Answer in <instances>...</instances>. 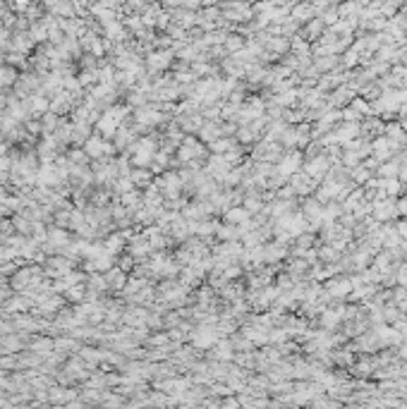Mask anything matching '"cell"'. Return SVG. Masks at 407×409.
<instances>
[{
  "mask_svg": "<svg viewBox=\"0 0 407 409\" xmlns=\"http://www.w3.org/2000/svg\"><path fill=\"white\" fill-rule=\"evenodd\" d=\"M130 180H132V184H137V187H148V184H151V175H148L144 168L134 170V173L130 170Z\"/></svg>",
  "mask_w": 407,
  "mask_h": 409,
  "instance_id": "20",
  "label": "cell"
},
{
  "mask_svg": "<svg viewBox=\"0 0 407 409\" xmlns=\"http://www.w3.org/2000/svg\"><path fill=\"white\" fill-rule=\"evenodd\" d=\"M225 220H228L230 225H244L249 220V211L247 208H230L225 213Z\"/></svg>",
  "mask_w": 407,
  "mask_h": 409,
  "instance_id": "12",
  "label": "cell"
},
{
  "mask_svg": "<svg viewBox=\"0 0 407 409\" xmlns=\"http://www.w3.org/2000/svg\"><path fill=\"white\" fill-rule=\"evenodd\" d=\"M151 251V244L146 242V237H139V240H132V247H130V256H137V259H144V256Z\"/></svg>",
  "mask_w": 407,
  "mask_h": 409,
  "instance_id": "15",
  "label": "cell"
},
{
  "mask_svg": "<svg viewBox=\"0 0 407 409\" xmlns=\"http://www.w3.org/2000/svg\"><path fill=\"white\" fill-rule=\"evenodd\" d=\"M125 234H111L108 240L103 242V247L111 251V254H118V251H122V247H125Z\"/></svg>",
  "mask_w": 407,
  "mask_h": 409,
  "instance_id": "18",
  "label": "cell"
},
{
  "mask_svg": "<svg viewBox=\"0 0 407 409\" xmlns=\"http://www.w3.org/2000/svg\"><path fill=\"white\" fill-rule=\"evenodd\" d=\"M0 110H3V105H0Z\"/></svg>",
  "mask_w": 407,
  "mask_h": 409,
  "instance_id": "37",
  "label": "cell"
},
{
  "mask_svg": "<svg viewBox=\"0 0 407 409\" xmlns=\"http://www.w3.org/2000/svg\"><path fill=\"white\" fill-rule=\"evenodd\" d=\"M211 148H213L216 154H228L230 148H232V141L230 139H213L211 141Z\"/></svg>",
  "mask_w": 407,
  "mask_h": 409,
  "instance_id": "25",
  "label": "cell"
},
{
  "mask_svg": "<svg viewBox=\"0 0 407 409\" xmlns=\"http://www.w3.org/2000/svg\"><path fill=\"white\" fill-rule=\"evenodd\" d=\"M256 115H261V103L252 101L249 105H247V110L242 113V117H244V120H249V117H256Z\"/></svg>",
  "mask_w": 407,
  "mask_h": 409,
  "instance_id": "28",
  "label": "cell"
},
{
  "mask_svg": "<svg viewBox=\"0 0 407 409\" xmlns=\"http://www.w3.org/2000/svg\"><path fill=\"white\" fill-rule=\"evenodd\" d=\"M383 187H385V194H398V191H400V184H398V182H393V180L383 182Z\"/></svg>",
  "mask_w": 407,
  "mask_h": 409,
  "instance_id": "31",
  "label": "cell"
},
{
  "mask_svg": "<svg viewBox=\"0 0 407 409\" xmlns=\"http://www.w3.org/2000/svg\"><path fill=\"white\" fill-rule=\"evenodd\" d=\"M244 335L249 337V340H254V342H264V340H268V335H266V328H247L244 330Z\"/></svg>",
  "mask_w": 407,
  "mask_h": 409,
  "instance_id": "23",
  "label": "cell"
},
{
  "mask_svg": "<svg viewBox=\"0 0 407 409\" xmlns=\"http://www.w3.org/2000/svg\"><path fill=\"white\" fill-rule=\"evenodd\" d=\"M216 357H218V359H230V345H221V347L216 350Z\"/></svg>",
  "mask_w": 407,
  "mask_h": 409,
  "instance_id": "32",
  "label": "cell"
},
{
  "mask_svg": "<svg viewBox=\"0 0 407 409\" xmlns=\"http://www.w3.org/2000/svg\"><path fill=\"white\" fill-rule=\"evenodd\" d=\"M350 287H352V280H342V283H331V292L333 294H348Z\"/></svg>",
  "mask_w": 407,
  "mask_h": 409,
  "instance_id": "27",
  "label": "cell"
},
{
  "mask_svg": "<svg viewBox=\"0 0 407 409\" xmlns=\"http://www.w3.org/2000/svg\"><path fill=\"white\" fill-rule=\"evenodd\" d=\"M216 342V333L211 328H199L194 333V345L197 347H211Z\"/></svg>",
  "mask_w": 407,
  "mask_h": 409,
  "instance_id": "11",
  "label": "cell"
},
{
  "mask_svg": "<svg viewBox=\"0 0 407 409\" xmlns=\"http://www.w3.org/2000/svg\"><path fill=\"white\" fill-rule=\"evenodd\" d=\"M58 124H60V120H58V113H44V122H41V130L46 132V134H51V132H55L58 130Z\"/></svg>",
  "mask_w": 407,
  "mask_h": 409,
  "instance_id": "19",
  "label": "cell"
},
{
  "mask_svg": "<svg viewBox=\"0 0 407 409\" xmlns=\"http://www.w3.org/2000/svg\"><path fill=\"white\" fill-rule=\"evenodd\" d=\"M3 347H5V350H19V340H17V337H5V340H3Z\"/></svg>",
  "mask_w": 407,
  "mask_h": 409,
  "instance_id": "30",
  "label": "cell"
},
{
  "mask_svg": "<svg viewBox=\"0 0 407 409\" xmlns=\"http://www.w3.org/2000/svg\"><path fill=\"white\" fill-rule=\"evenodd\" d=\"M105 283H108V287H113V290H122V287L127 285V275L122 268H108L105 270Z\"/></svg>",
  "mask_w": 407,
  "mask_h": 409,
  "instance_id": "7",
  "label": "cell"
},
{
  "mask_svg": "<svg viewBox=\"0 0 407 409\" xmlns=\"http://www.w3.org/2000/svg\"><path fill=\"white\" fill-rule=\"evenodd\" d=\"M24 108H27V113H31V115H44V113L51 110V103L46 101L44 96H34V98H29V101L24 103Z\"/></svg>",
  "mask_w": 407,
  "mask_h": 409,
  "instance_id": "8",
  "label": "cell"
},
{
  "mask_svg": "<svg viewBox=\"0 0 407 409\" xmlns=\"http://www.w3.org/2000/svg\"><path fill=\"white\" fill-rule=\"evenodd\" d=\"M201 154H204V148H201L194 139H187V141H185V146L180 148V158H182V161H187V163H189V161H197Z\"/></svg>",
  "mask_w": 407,
  "mask_h": 409,
  "instance_id": "9",
  "label": "cell"
},
{
  "mask_svg": "<svg viewBox=\"0 0 407 409\" xmlns=\"http://www.w3.org/2000/svg\"><path fill=\"white\" fill-rule=\"evenodd\" d=\"M70 244V234L65 232V227H53L51 232H48V249H60V247H67Z\"/></svg>",
  "mask_w": 407,
  "mask_h": 409,
  "instance_id": "6",
  "label": "cell"
},
{
  "mask_svg": "<svg viewBox=\"0 0 407 409\" xmlns=\"http://www.w3.org/2000/svg\"><path fill=\"white\" fill-rule=\"evenodd\" d=\"M402 180H407V168H402Z\"/></svg>",
  "mask_w": 407,
  "mask_h": 409,
  "instance_id": "36",
  "label": "cell"
},
{
  "mask_svg": "<svg viewBox=\"0 0 407 409\" xmlns=\"http://www.w3.org/2000/svg\"><path fill=\"white\" fill-rule=\"evenodd\" d=\"M283 254H285V249H283V247L264 249V259H266V261H278V259H283Z\"/></svg>",
  "mask_w": 407,
  "mask_h": 409,
  "instance_id": "26",
  "label": "cell"
},
{
  "mask_svg": "<svg viewBox=\"0 0 407 409\" xmlns=\"http://www.w3.org/2000/svg\"><path fill=\"white\" fill-rule=\"evenodd\" d=\"M84 294H89V292L81 287V283H77V285H72V287H67V290H65V297L70 302H81V299H84Z\"/></svg>",
  "mask_w": 407,
  "mask_h": 409,
  "instance_id": "22",
  "label": "cell"
},
{
  "mask_svg": "<svg viewBox=\"0 0 407 409\" xmlns=\"http://www.w3.org/2000/svg\"><path fill=\"white\" fill-rule=\"evenodd\" d=\"M182 294H185V287L180 285H163V297H165V302H182Z\"/></svg>",
  "mask_w": 407,
  "mask_h": 409,
  "instance_id": "17",
  "label": "cell"
},
{
  "mask_svg": "<svg viewBox=\"0 0 407 409\" xmlns=\"http://www.w3.org/2000/svg\"><path fill=\"white\" fill-rule=\"evenodd\" d=\"M51 350H53L51 340H38V342H34V352H38V354H51Z\"/></svg>",
  "mask_w": 407,
  "mask_h": 409,
  "instance_id": "29",
  "label": "cell"
},
{
  "mask_svg": "<svg viewBox=\"0 0 407 409\" xmlns=\"http://www.w3.org/2000/svg\"><path fill=\"white\" fill-rule=\"evenodd\" d=\"M326 170H328V161L326 158H314V161L307 165V173H309V177H324L326 175Z\"/></svg>",
  "mask_w": 407,
  "mask_h": 409,
  "instance_id": "14",
  "label": "cell"
},
{
  "mask_svg": "<svg viewBox=\"0 0 407 409\" xmlns=\"http://www.w3.org/2000/svg\"><path fill=\"white\" fill-rule=\"evenodd\" d=\"M125 117H127V105H111L103 115L98 117L96 127H98V132H101L103 137H113V134L120 130V124H122Z\"/></svg>",
  "mask_w": 407,
  "mask_h": 409,
  "instance_id": "1",
  "label": "cell"
},
{
  "mask_svg": "<svg viewBox=\"0 0 407 409\" xmlns=\"http://www.w3.org/2000/svg\"><path fill=\"white\" fill-rule=\"evenodd\" d=\"M398 234L400 237H407V223H400L398 225Z\"/></svg>",
  "mask_w": 407,
  "mask_h": 409,
  "instance_id": "35",
  "label": "cell"
},
{
  "mask_svg": "<svg viewBox=\"0 0 407 409\" xmlns=\"http://www.w3.org/2000/svg\"><path fill=\"white\" fill-rule=\"evenodd\" d=\"M374 211H376V218L378 220H385V218H391V216H395V213H398V208H395V204H393V201H381V204L374 206Z\"/></svg>",
  "mask_w": 407,
  "mask_h": 409,
  "instance_id": "16",
  "label": "cell"
},
{
  "mask_svg": "<svg viewBox=\"0 0 407 409\" xmlns=\"http://www.w3.org/2000/svg\"><path fill=\"white\" fill-rule=\"evenodd\" d=\"M132 259H130V256H125V259H122V261H120V268H122V270H130V268H132Z\"/></svg>",
  "mask_w": 407,
  "mask_h": 409,
  "instance_id": "33",
  "label": "cell"
},
{
  "mask_svg": "<svg viewBox=\"0 0 407 409\" xmlns=\"http://www.w3.org/2000/svg\"><path fill=\"white\" fill-rule=\"evenodd\" d=\"M398 173V165H385L383 168V175H395Z\"/></svg>",
  "mask_w": 407,
  "mask_h": 409,
  "instance_id": "34",
  "label": "cell"
},
{
  "mask_svg": "<svg viewBox=\"0 0 407 409\" xmlns=\"http://www.w3.org/2000/svg\"><path fill=\"white\" fill-rule=\"evenodd\" d=\"M163 120V115L158 113V110H154V108H141L139 113H137V127H151V124H156V122H161Z\"/></svg>",
  "mask_w": 407,
  "mask_h": 409,
  "instance_id": "5",
  "label": "cell"
},
{
  "mask_svg": "<svg viewBox=\"0 0 407 409\" xmlns=\"http://www.w3.org/2000/svg\"><path fill=\"white\" fill-rule=\"evenodd\" d=\"M120 201H122V206H125L127 211H132V208H139V206H141V201H139V194H137V191H132V189H130V191H125Z\"/></svg>",
  "mask_w": 407,
  "mask_h": 409,
  "instance_id": "21",
  "label": "cell"
},
{
  "mask_svg": "<svg viewBox=\"0 0 407 409\" xmlns=\"http://www.w3.org/2000/svg\"><path fill=\"white\" fill-rule=\"evenodd\" d=\"M218 134H221V130H218L216 124H204V127H201V139L204 141H213Z\"/></svg>",
  "mask_w": 407,
  "mask_h": 409,
  "instance_id": "24",
  "label": "cell"
},
{
  "mask_svg": "<svg viewBox=\"0 0 407 409\" xmlns=\"http://www.w3.org/2000/svg\"><path fill=\"white\" fill-rule=\"evenodd\" d=\"M111 263H113V254L108 251V249H103L98 256H94V259H87V268L89 270H108L111 268Z\"/></svg>",
  "mask_w": 407,
  "mask_h": 409,
  "instance_id": "4",
  "label": "cell"
},
{
  "mask_svg": "<svg viewBox=\"0 0 407 409\" xmlns=\"http://www.w3.org/2000/svg\"><path fill=\"white\" fill-rule=\"evenodd\" d=\"M132 161L134 165H139V168H144V165H151L156 158V141L154 139H139L132 144Z\"/></svg>",
  "mask_w": 407,
  "mask_h": 409,
  "instance_id": "2",
  "label": "cell"
},
{
  "mask_svg": "<svg viewBox=\"0 0 407 409\" xmlns=\"http://www.w3.org/2000/svg\"><path fill=\"white\" fill-rule=\"evenodd\" d=\"M84 151H87L89 158H103V156H108L113 151V146L108 141L101 139V137H89L87 144H84Z\"/></svg>",
  "mask_w": 407,
  "mask_h": 409,
  "instance_id": "3",
  "label": "cell"
},
{
  "mask_svg": "<svg viewBox=\"0 0 407 409\" xmlns=\"http://www.w3.org/2000/svg\"><path fill=\"white\" fill-rule=\"evenodd\" d=\"M51 110H53V113H58V115H62V113H70V110H72V96L65 94V91H62V94H58L51 101Z\"/></svg>",
  "mask_w": 407,
  "mask_h": 409,
  "instance_id": "10",
  "label": "cell"
},
{
  "mask_svg": "<svg viewBox=\"0 0 407 409\" xmlns=\"http://www.w3.org/2000/svg\"><path fill=\"white\" fill-rule=\"evenodd\" d=\"M299 161H302V156L299 154H290V156H285V161L281 163V175H292L297 168H299Z\"/></svg>",
  "mask_w": 407,
  "mask_h": 409,
  "instance_id": "13",
  "label": "cell"
}]
</instances>
